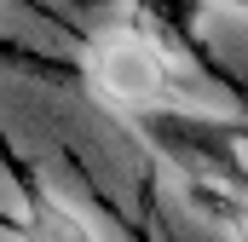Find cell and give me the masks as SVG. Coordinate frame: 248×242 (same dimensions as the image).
<instances>
[{"label": "cell", "mask_w": 248, "mask_h": 242, "mask_svg": "<svg viewBox=\"0 0 248 242\" xmlns=\"http://www.w3.org/2000/svg\"><path fill=\"white\" fill-rule=\"evenodd\" d=\"M87 87L127 116H150L173 104V58L168 46L139 29V23H110L87 41Z\"/></svg>", "instance_id": "obj_1"}, {"label": "cell", "mask_w": 248, "mask_h": 242, "mask_svg": "<svg viewBox=\"0 0 248 242\" xmlns=\"http://www.w3.org/2000/svg\"><path fill=\"white\" fill-rule=\"evenodd\" d=\"M225 6H243V0H225Z\"/></svg>", "instance_id": "obj_3"}, {"label": "cell", "mask_w": 248, "mask_h": 242, "mask_svg": "<svg viewBox=\"0 0 248 242\" xmlns=\"http://www.w3.org/2000/svg\"><path fill=\"white\" fill-rule=\"evenodd\" d=\"M29 231H35V237H81L87 225L63 208L58 196H35V208H29Z\"/></svg>", "instance_id": "obj_2"}]
</instances>
